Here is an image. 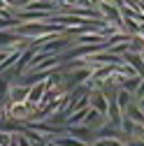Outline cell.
<instances>
[{
	"label": "cell",
	"mask_w": 144,
	"mask_h": 146,
	"mask_svg": "<svg viewBox=\"0 0 144 146\" xmlns=\"http://www.w3.org/2000/svg\"><path fill=\"white\" fill-rule=\"evenodd\" d=\"M28 90H30L28 86H14V88H12V93H9L7 98H9L14 104H21V102L28 100Z\"/></svg>",
	"instance_id": "obj_3"
},
{
	"label": "cell",
	"mask_w": 144,
	"mask_h": 146,
	"mask_svg": "<svg viewBox=\"0 0 144 146\" xmlns=\"http://www.w3.org/2000/svg\"><path fill=\"white\" fill-rule=\"evenodd\" d=\"M9 146H19V144H16V139H14V141H12V144H9Z\"/></svg>",
	"instance_id": "obj_14"
},
{
	"label": "cell",
	"mask_w": 144,
	"mask_h": 146,
	"mask_svg": "<svg viewBox=\"0 0 144 146\" xmlns=\"http://www.w3.org/2000/svg\"><path fill=\"white\" fill-rule=\"evenodd\" d=\"M102 123H105V116L98 114L95 109H88V114H86V118H84V125H86V127H93V125H102Z\"/></svg>",
	"instance_id": "obj_4"
},
{
	"label": "cell",
	"mask_w": 144,
	"mask_h": 146,
	"mask_svg": "<svg viewBox=\"0 0 144 146\" xmlns=\"http://www.w3.org/2000/svg\"><path fill=\"white\" fill-rule=\"evenodd\" d=\"M67 137L77 139V141H81V144H86V141L95 139L93 130H91V127H86V125H79V127H67Z\"/></svg>",
	"instance_id": "obj_1"
},
{
	"label": "cell",
	"mask_w": 144,
	"mask_h": 146,
	"mask_svg": "<svg viewBox=\"0 0 144 146\" xmlns=\"http://www.w3.org/2000/svg\"><path fill=\"white\" fill-rule=\"evenodd\" d=\"M116 137H123V132L119 130V127H105V130L98 132V139H116Z\"/></svg>",
	"instance_id": "obj_9"
},
{
	"label": "cell",
	"mask_w": 144,
	"mask_h": 146,
	"mask_svg": "<svg viewBox=\"0 0 144 146\" xmlns=\"http://www.w3.org/2000/svg\"><path fill=\"white\" fill-rule=\"evenodd\" d=\"M130 98H133V93H128V90H119V93H116V104H119V109H128V107L133 104Z\"/></svg>",
	"instance_id": "obj_8"
},
{
	"label": "cell",
	"mask_w": 144,
	"mask_h": 146,
	"mask_svg": "<svg viewBox=\"0 0 144 146\" xmlns=\"http://www.w3.org/2000/svg\"><path fill=\"white\" fill-rule=\"evenodd\" d=\"M23 7H28V9H53L56 5H51V3H28V5H23Z\"/></svg>",
	"instance_id": "obj_10"
},
{
	"label": "cell",
	"mask_w": 144,
	"mask_h": 146,
	"mask_svg": "<svg viewBox=\"0 0 144 146\" xmlns=\"http://www.w3.org/2000/svg\"><path fill=\"white\" fill-rule=\"evenodd\" d=\"M125 60H128L130 65H135V70H137V74L144 79V60H142V56H135V53H125L123 56Z\"/></svg>",
	"instance_id": "obj_6"
},
{
	"label": "cell",
	"mask_w": 144,
	"mask_h": 146,
	"mask_svg": "<svg viewBox=\"0 0 144 146\" xmlns=\"http://www.w3.org/2000/svg\"><path fill=\"white\" fill-rule=\"evenodd\" d=\"M139 109H144V98H142V100H139Z\"/></svg>",
	"instance_id": "obj_13"
},
{
	"label": "cell",
	"mask_w": 144,
	"mask_h": 146,
	"mask_svg": "<svg viewBox=\"0 0 144 146\" xmlns=\"http://www.w3.org/2000/svg\"><path fill=\"white\" fill-rule=\"evenodd\" d=\"M51 146H86V144L72 139V137H53L51 139Z\"/></svg>",
	"instance_id": "obj_7"
},
{
	"label": "cell",
	"mask_w": 144,
	"mask_h": 146,
	"mask_svg": "<svg viewBox=\"0 0 144 146\" xmlns=\"http://www.w3.org/2000/svg\"><path fill=\"white\" fill-rule=\"evenodd\" d=\"M133 146H144V141H133Z\"/></svg>",
	"instance_id": "obj_12"
},
{
	"label": "cell",
	"mask_w": 144,
	"mask_h": 146,
	"mask_svg": "<svg viewBox=\"0 0 144 146\" xmlns=\"http://www.w3.org/2000/svg\"><path fill=\"white\" fill-rule=\"evenodd\" d=\"M88 104H91V109H95L98 114L107 116V107H109V100H107L105 93H91V95H88Z\"/></svg>",
	"instance_id": "obj_2"
},
{
	"label": "cell",
	"mask_w": 144,
	"mask_h": 146,
	"mask_svg": "<svg viewBox=\"0 0 144 146\" xmlns=\"http://www.w3.org/2000/svg\"><path fill=\"white\" fill-rule=\"evenodd\" d=\"M135 98H137V100H142V98H144V79H142V84H139V86H137V90H135Z\"/></svg>",
	"instance_id": "obj_11"
},
{
	"label": "cell",
	"mask_w": 144,
	"mask_h": 146,
	"mask_svg": "<svg viewBox=\"0 0 144 146\" xmlns=\"http://www.w3.org/2000/svg\"><path fill=\"white\" fill-rule=\"evenodd\" d=\"M125 116H128L133 123H139V125L144 123V111H142L139 107H135V104H130L128 109H125Z\"/></svg>",
	"instance_id": "obj_5"
}]
</instances>
